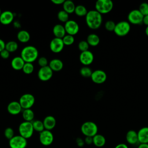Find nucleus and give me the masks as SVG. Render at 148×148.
I'll return each mask as SVG.
<instances>
[{"instance_id": "obj_38", "label": "nucleus", "mask_w": 148, "mask_h": 148, "mask_svg": "<svg viewBox=\"0 0 148 148\" xmlns=\"http://www.w3.org/2000/svg\"><path fill=\"white\" fill-rule=\"evenodd\" d=\"M116 23L112 20H108L105 23V28L108 31H114Z\"/></svg>"}, {"instance_id": "obj_37", "label": "nucleus", "mask_w": 148, "mask_h": 148, "mask_svg": "<svg viewBox=\"0 0 148 148\" xmlns=\"http://www.w3.org/2000/svg\"><path fill=\"white\" fill-rule=\"evenodd\" d=\"M138 10L143 16L148 15V3L146 2L140 3Z\"/></svg>"}, {"instance_id": "obj_28", "label": "nucleus", "mask_w": 148, "mask_h": 148, "mask_svg": "<svg viewBox=\"0 0 148 148\" xmlns=\"http://www.w3.org/2000/svg\"><path fill=\"white\" fill-rule=\"evenodd\" d=\"M22 116L24 121L32 122L34 121L35 114L31 109H23L22 111Z\"/></svg>"}, {"instance_id": "obj_26", "label": "nucleus", "mask_w": 148, "mask_h": 148, "mask_svg": "<svg viewBox=\"0 0 148 148\" xmlns=\"http://www.w3.org/2000/svg\"><path fill=\"white\" fill-rule=\"evenodd\" d=\"M86 41L89 46L94 47L98 45L100 42V39L98 35L95 34H90L87 36Z\"/></svg>"}, {"instance_id": "obj_30", "label": "nucleus", "mask_w": 148, "mask_h": 148, "mask_svg": "<svg viewBox=\"0 0 148 148\" xmlns=\"http://www.w3.org/2000/svg\"><path fill=\"white\" fill-rule=\"evenodd\" d=\"M18 47V43L14 40H10L6 43L5 49L7 50L9 53L15 52Z\"/></svg>"}, {"instance_id": "obj_8", "label": "nucleus", "mask_w": 148, "mask_h": 148, "mask_svg": "<svg viewBox=\"0 0 148 148\" xmlns=\"http://www.w3.org/2000/svg\"><path fill=\"white\" fill-rule=\"evenodd\" d=\"M143 17L138 9H133L128 14L127 18L130 24L139 25L143 23Z\"/></svg>"}, {"instance_id": "obj_17", "label": "nucleus", "mask_w": 148, "mask_h": 148, "mask_svg": "<svg viewBox=\"0 0 148 148\" xmlns=\"http://www.w3.org/2000/svg\"><path fill=\"white\" fill-rule=\"evenodd\" d=\"M23 108L21 106L18 101H13L9 102L7 106L8 112L12 115H17L23 111Z\"/></svg>"}, {"instance_id": "obj_16", "label": "nucleus", "mask_w": 148, "mask_h": 148, "mask_svg": "<svg viewBox=\"0 0 148 148\" xmlns=\"http://www.w3.org/2000/svg\"><path fill=\"white\" fill-rule=\"evenodd\" d=\"M14 15L10 10H4L0 15V23L6 25L11 24L14 20Z\"/></svg>"}, {"instance_id": "obj_5", "label": "nucleus", "mask_w": 148, "mask_h": 148, "mask_svg": "<svg viewBox=\"0 0 148 148\" xmlns=\"http://www.w3.org/2000/svg\"><path fill=\"white\" fill-rule=\"evenodd\" d=\"M34 128L32 122L25 121L21 123L18 126V132L20 135L26 139L31 138L34 134Z\"/></svg>"}, {"instance_id": "obj_14", "label": "nucleus", "mask_w": 148, "mask_h": 148, "mask_svg": "<svg viewBox=\"0 0 148 148\" xmlns=\"http://www.w3.org/2000/svg\"><path fill=\"white\" fill-rule=\"evenodd\" d=\"M66 33L71 35H75L79 31V25L78 23L73 20H69L64 24Z\"/></svg>"}, {"instance_id": "obj_42", "label": "nucleus", "mask_w": 148, "mask_h": 148, "mask_svg": "<svg viewBox=\"0 0 148 148\" xmlns=\"http://www.w3.org/2000/svg\"><path fill=\"white\" fill-rule=\"evenodd\" d=\"M92 137L90 136H86L84 139V143H86L87 145H91L92 143Z\"/></svg>"}, {"instance_id": "obj_36", "label": "nucleus", "mask_w": 148, "mask_h": 148, "mask_svg": "<svg viewBox=\"0 0 148 148\" xmlns=\"http://www.w3.org/2000/svg\"><path fill=\"white\" fill-rule=\"evenodd\" d=\"M89 46H90L87 42L84 40L80 41L78 43V49L81 52L88 50Z\"/></svg>"}, {"instance_id": "obj_2", "label": "nucleus", "mask_w": 148, "mask_h": 148, "mask_svg": "<svg viewBox=\"0 0 148 148\" xmlns=\"http://www.w3.org/2000/svg\"><path fill=\"white\" fill-rule=\"evenodd\" d=\"M20 56L25 62L32 63L38 59L39 51L34 46L28 45L22 49Z\"/></svg>"}, {"instance_id": "obj_22", "label": "nucleus", "mask_w": 148, "mask_h": 148, "mask_svg": "<svg viewBox=\"0 0 148 148\" xmlns=\"http://www.w3.org/2000/svg\"><path fill=\"white\" fill-rule=\"evenodd\" d=\"M125 139L127 142L132 145H136L139 143L138 133L134 130H129L126 134Z\"/></svg>"}, {"instance_id": "obj_24", "label": "nucleus", "mask_w": 148, "mask_h": 148, "mask_svg": "<svg viewBox=\"0 0 148 148\" xmlns=\"http://www.w3.org/2000/svg\"><path fill=\"white\" fill-rule=\"evenodd\" d=\"M17 38L18 40L21 43H27L30 40L31 35L28 31L21 29L17 32Z\"/></svg>"}, {"instance_id": "obj_39", "label": "nucleus", "mask_w": 148, "mask_h": 148, "mask_svg": "<svg viewBox=\"0 0 148 148\" xmlns=\"http://www.w3.org/2000/svg\"><path fill=\"white\" fill-rule=\"evenodd\" d=\"M4 135L5 138L9 140L11 139L14 136V132L13 128L11 127L6 128L4 131Z\"/></svg>"}, {"instance_id": "obj_40", "label": "nucleus", "mask_w": 148, "mask_h": 148, "mask_svg": "<svg viewBox=\"0 0 148 148\" xmlns=\"http://www.w3.org/2000/svg\"><path fill=\"white\" fill-rule=\"evenodd\" d=\"M38 64L40 67H44L49 65V61L45 57H40L38 59Z\"/></svg>"}, {"instance_id": "obj_41", "label": "nucleus", "mask_w": 148, "mask_h": 148, "mask_svg": "<svg viewBox=\"0 0 148 148\" xmlns=\"http://www.w3.org/2000/svg\"><path fill=\"white\" fill-rule=\"evenodd\" d=\"M10 53L7 50L4 49L0 53V56L3 59H8L10 56Z\"/></svg>"}, {"instance_id": "obj_45", "label": "nucleus", "mask_w": 148, "mask_h": 148, "mask_svg": "<svg viewBox=\"0 0 148 148\" xmlns=\"http://www.w3.org/2000/svg\"><path fill=\"white\" fill-rule=\"evenodd\" d=\"M114 148H128V147L126 144L121 143H119V144L117 145L114 147Z\"/></svg>"}, {"instance_id": "obj_51", "label": "nucleus", "mask_w": 148, "mask_h": 148, "mask_svg": "<svg viewBox=\"0 0 148 148\" xmlns=\"http://www.w3.org/2000/svg\"><path fill=\"white\" fill-rule=\"evenodd\" d=\"M1 13H2V12H1V9H0V15H1Z\"/></svg>"}, {"instance_id": "obj_48", "label": "nucleus", "mask_w": 148, "mask_h": 148, "mask_svg": "<svg viewBox=\"0 0 148 148\" xmlns=\"http://www.w3.org/2000/svg\"><path fill=\"white\" fill-rule=\"evenodd\" d=\"M13 25H14V27L15 28H19L21 27V24H20V23L18 21H14Z\"/></svg>"}, {"instance_id": "obj_4", "label": "nucleus", "mask_w": 148, "mask_h": 148, "mask_svg": "<svg viewBox=\"0 0 148 148\" xmlns=\"http://www.w3.org/2000/svg\"><path fill=\"white\" fill-rule=\"evenodd\" d=\"M113 8V3L110 0H98L95 3V10L101 14L109 13Z\"/></svg>"}, {"instance_id": "obj_33", "label": "nucleus", "mask_w": 148, "mask_h": 148, "mask_svg": "<svg viewBox=\"0 0 148 148\" xmlns=\"http://www.w3.org/2000/svg\"><path fill=\"white\" fill-rule=\"evenodd\" d=\"M57 18L61 22L65 23L69 20V14L63 9L61 10L57 13Z\"/></svg>"}, {"instance_id": "obj_12", "label": "nucleus", "mask_w": 148, "mask_h": 148, "mask_svg": "<svg viewBox=\"0 0 148 148\" xmlns=\"http://www.w3.org/2000/svg\"><path fill=\"white\" fill-rule=\"evenodd\" d=\"M39 141L44 146L50 145L54 140V135L51 131L45 130L39 133Z\"/></svg>"}, {"instance_id": "obj_52", "label": "nucleus", "mask_w": 148, "mask_h": 148, "mask_svg": "<svg viewBox=\"0 0 148 148\" xmlns=\"http://www.w3.org/2000/svg\"><path fill=\"white\" fill-rule=\"evenodd\" d=\"M0 24H1V23H0Z\"/></svg>"}, {"instance_id": "obj_7", "label": "nucleus", "mask_w": 148, "mask_h": 148, "mask_svg": "<svg viewBox=\"0 0 148 148\" xmlns=\"http://www.w3.org/2000/svg\"><path fill=\"white\" fill-rule=\"evenodd\" d=\"M23 109H31L35 102L34 96L30 93H25L23 94L18 101Z\"/></svg>"}, {"instance_id": "obj_13", "label": "nucleus", "mask_w": 148, "mask_h": 148, "mask_svg": "<svg viewBox=\"0 0 148 148\" xmlns=\"http://www.w3.org/2000/svg\"><path fill=\"white\" fill-rule=\"evenodd\" d=\"M64 46L62 39L56 37L51 40L49 44L50 50L54 53H59L61 52L64 49Z\"/></svg>"}, {"instance_id": "obj_25", "label": "nucleus", "mask_w": 148, "mask_h": 148, "mask_svg": "<svg viewBox=\"0 0 148 148\" xmlns=\"http://www.w3.org/2000/svg\"><path fill=\"white\" fill-rule=\"evenodd\" d=\"M92 143L98 147H103L106 143V139L101 134H97L92 137Z\"/></svg>"}, {"instance_id": "obj_23", "label": "nucleus", "mask_w": 148, "mask_h": 148, "mask_svg": "<svg viewBox=\"0 0 148 148\" xmlns=\"http://www.w3.org/2000/svg\"><path fill=\"white\" fill-rule=\"evenodd\" d=\"M53 33L56 38L62 39V38L66 35L64 25L61 24H56L53 28Z\"/></svg>"}, {"instance_id": "obj_32", "label": "nucleus", "mask_w": 148, "mask_h": 148, "mask_svg": "<svg viewBox=\"0 0 148 148\" xmlns=\"http://www.w3.org/2000/svg\"><path fill=\"white\" fill-rule=\"evenodd\" d=\"M79 72L80 75L84 77H90L92 71L88 66H83L80 69Z\"/></svg>"}, {"instance_id": "obj_6", "label": "nucleus", "mask_w": 148, "mask_h": 148, "mask_svg": "<svg viewBox=\"0 0 148 148\" xmlns=\"http://www.w3.org/2000/svg\"><path fill=\"white\" fill-rule=\"evenodd\" d=\"M131 30V25L128 21H121L116 24L114 32L119 36L127 35Z\"/></svg>"}, {"instance_id": "obj_34", "label": "nucleus", "mask_w": 148, "mask_h": 148, "mask_svg": "<svg viewBox=\"0 0 148 148\" xmlns=\"http://www.w3.org/2000/svg\"><path fill=\"white\" fill-rule=\"evenodd\" d=\"M22 71L25 74H31L34 71V65L32 63L25 62L22 69Z\"/></svg>"}, {"instance_id": "obj_9", "label": "nucleus", "mask_w": 148, "mask_h": 148, "mask_svg": "<svg viewBox=\"0 0 148 148\" xmlns=\"http://www.w3.org/2000/svg\"><path fill=\"white\" fill-rule=\"evenodd\" d=\"M9 145L10 148H25L27 145V140L21 135H14L9 140Z\"/></svg>"}, {"instance_id": "obj_46", "label": "nucleus", "mask_w": 148, "mask_h": 148, "mask_svg": "<svg viewBox=\"0 0 148 148\" xmlns=\"http://www.w3.org/2000/svg\"><path fill=\"white\" fill-rule=\"evenodd\" d=\"M51 1L54 4L61 5V4H63V3L64 2V0H51Z\"/></svg>"}, {"instance_id": "obj_47", "label": "nucleus", "mask_w": 148, "mask_h": 148, "mask_svg": "<svg viewBox=\"0 0 148 148\" xmlns=\"http://www.w3.org/2000/svg\"><path fill=\"white\" fill-rule=\"evenodd\" d=\"M143 23L147 26H148V15L145 16L143 17Z\"/></svg>"}, {"instance_id": "obj_15", "label": "nucleus", "mask_w": 148, "mask_h": 148, "mask_svg": "<svg viewBox=\"0 0 148 148\" xmlns=\"http://www.w3.org/2000/svg\"><path fill=\"white\" fill-rule=\"evenodd\" d=\"M94 54L90 50L81 52L79 55V61L84 66H88L91 64L94 61Z\"/></svg>"}, {"instance_id": "obj_49", "label": "nucleus", "mask_w": 148, "mask_h": 148, "mask_svg": "<svg viewBox=\"0 0 148 148\" xmlns=\"http://www.w3.org/2000/svg\"><path fill=\"white\" fill-rule=\"evenodd\" d=\"M138 148H148V143H139Z\"/></svg>"}, {"instance_id": "obj_20", "label": "nucleus", "mask_w": 148, "mask_h": 148, "mask_svg": "<svg viewBox=\"0 0 148 148\" xmlns=\"http://www.w3.org/2000/svg\"><path fill=\"white\" fill-rule=\"evenodd\" d=\"M25 63V61L21 56H16L11 61V66L13 69L20 71L22 70Z\"/></svg>"}, {"instance_id": "obj_19", "label": "nucleus", "mask_w": 148, "mask_h": 148, "mask_svg": "<svg viewBox=\"0 0 148 148\" xmlns=\"http://www.w3.org/2000/svg\"><path fill=\"white\" fill-rule=\"evenodd\" d=\"M43 123L44 124L45 129L51 131L55 127L56 125V120L54 116L49 115L44 118Z\"/></svg>"}, {"instance_id": "obj_43", "label": "nucleus", "mask_w": 148, "mask_h": 148, "mask_svg": "<svg viewBox=\"0 0 148 148\" xmlns=\"http://www.w3.org/2000/svg\"><path fill=\"white\" fill-rule=\"evenodd\" d=\"M5 45H6V43L5 42V41L2 39H0V53L2 50L5 49Z\"/></svg>"}, {"instance_id": "obj_18", "label": "nucleus", "mask_w": 148, "mask_h": 148, "mask_svg": "<svg viewBox=\"0 0 148 148\" xmlns=\"http://www.w3.org/2000/svg\"><path fill=\"white\" fill-rule=\"evenodd\" d=\"M49 66L53 72H59L64 67L62 61L58 58H53L49 62Z\"/></svg>"}, {"instance_id": "obj_35", "label": "nucleus", "mask_w": 148, "mask_h": 148, "mask_svg": "<svg viewBox=\"0 0 148 148\" xmlns=\"http://www.w3.org/2000/svg\"><path fill=\"white\" fill-rule=\"evenodd\" d=\"M62 40L64 42V45L65 46H70L72 45L75 42V38L74 36L71 35L69 34H66L63 38Z\"/></svg>"}, {"instance_id": "obj_50", "label": "nucleus", "mask_w": 148, "mask_h": 148, "mask_svg": "<svg viewBox=\"0 0 148 148\" xmlns=\"http://www.w3.org/2000/svg\"><path fill=\"white\" fill-rule=\"evenodd\" d=\"M145 34L148 36V26H147L145 29Z\"/></svg>"}, {"instance_id": "obj_27", "label": "nucleus", "mask_w": 148, "mask_h": 148, "mask_svg": "<svg viewBox=\"0 0 148 148\" xmlns=\"http://www.w3.org/2000/svg\"><path fill=\"white\" fill-rule=\"evenodd\" d=\"M63 10L67 12L68 14L72 13L75 12L76 5L74 2L71 0L64 1L62 4Z\"/></svg>"}, {"instance_id": "obj_10", "label": "nucleus", "mask_w": 148, "mask_h": 148, "mask_svg": "<svg viewBox=\"0 0 148 148\" xmlns=\"http://www.w3.org/2000/svg\"><path fill=\"white\" fill-rule=\"evenodd\" d=\"M37 75L40 80L42 82H47L52 77L53 75V71L49 65L44 67H40L38 71Z\"/></svg>"}, {"instance_id": "obj_3", "label": "nucleus", "mask_w": 148, "mask_h": 148, "mask_svg": "<svg viewBox=\"0 0 148 148\" xmlns=\"http://www.w3.org/2000/svg\"><path fill=\"white\" fill-rule=\"evenodd\" d=\"M81 131L86 136L93 137L98 133V126L92 121H87L82 124L81 125Z\"/></svg>"}, {"instance_id": "obj_44", "label": "nucleus", "mask_w": 148, "mask_h": 148, "mask_svg": "<svg viewBox=\"0 0 148 148\" xmlns=\"http://www.w3.org/2000/svg\"><path fill=\"white\" fill-rule=\"evenodd\" d=\"M76 143L79 146H83L84 144V140H83L81 138H77L76 139Z\"/></svg>"}, {"instance_id": "obj_11", "label": "nucleus", "mask_w": 148, "mask_h": 148, "mask_svg": "<svg viewBox=\"0 0 148 148\" xmlns=\"http://www.w3.org/2000/svg\"><path fill=\"white\" fill-rule=\"evenodd\" d=\"M90 78L94 83L100 84L103 83L106 80L107 75L102 69H96L92 71Z\"/></svg>"}, {"instance_id": "obj_29", "label": "nucleus", "mask_w": 148, "mask_h": 148, "mask_svg": "<svg viewBox=\"0 0 148 148\" xmlns=\"http://www.w3.org/2000/svg\"><path fill=\"white\" fill-rule=\"evenodd\" d=\"M88 11L87 8L83 5H77L76 6L74 13L79 17L86 16Z\"/></svg>"}, {"instance_id": "obj_1", "label": "nucleus", "mask_w": 148, "mask_h": 148, "mask_svg": "<svg viewBox=\"0 0 148 148\" xmlns=\"http://www.w3.org/2000/svg\"><path fill=\"white\" fill-rule=\"evenodd\" d=\"M86 23L88 28L91 29H98L102 23V16L96 10L88 11L85 16Z\"/></svg>"}, {"instance_id": "obj_21", "label": "nucleus", "mask_w": 148, "mask_h": 148, "mask_svg": "<svg viewBox=\"0 0 148 148\" xmlns=\"http://www.w3.org/2000/svg\"><path fill=\"white\" fill-rule=\"evenodd\" d=\"M137 133L139 143H148V127L141 128Z\"/></svg>"}, {"instance_id": "obj_31", "label": "nucleus", "mask_w": 148, "mask_h": 148, "mask_svg": "<svg viewBox=\"0 0 148 148\" xmlns=\"http://www.w3.org/2000/svg\"><path fill=\"white\" fill-rule=\"evenodd\" d=\"M32 123L34 131L36 132H39L40 133L45 130L43 121H40L39 120H35L32 121Z\"/></svg>"}]
</instances>
